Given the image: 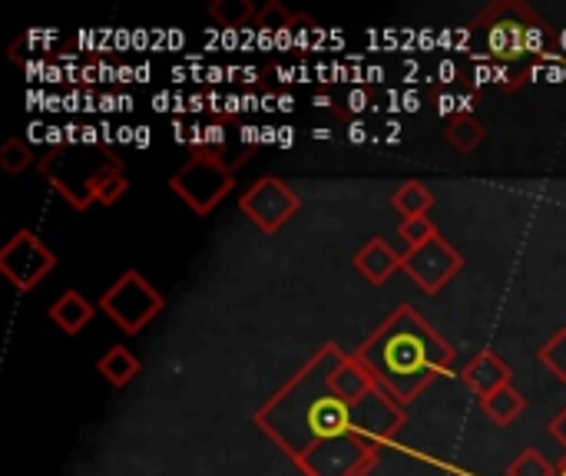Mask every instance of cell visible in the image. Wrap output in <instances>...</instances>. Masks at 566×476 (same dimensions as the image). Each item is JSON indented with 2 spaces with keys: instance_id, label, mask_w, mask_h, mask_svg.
<instances>
[{
  "instance_id": "obj_1",
  "label": "cell",
  "mask_w": 566,
  "mask_h": 476,
  "mask_svg": "<svg viewBox=\"0 0 566 476\" xmlns=\"http://www.w3.org/2000/svg\"><path fill=\"white\" fill-rule=\"evenodd\" d=\"M338 355L325 341L255 411V427L305 476H368L408 424V408L381 388L361 404L338 398L328 384Z\"/></svg>"
},
{
  "instance_id": "obj_2",
  "label": "cell",
  "mask_w": 566,
  "mask_h": 476,
  "mask_svg": "<svg viewBox=\"0 0 566 476\" xmlns=\"http://www.w3.org/2000/svg\"><path fill=\"white\" fill-rule=\"evenodd\" d=\"M352 355L401 408L415 404L454 368V348L428 325V318H421L415 305H398Z\"/></svg>"
},
{
  "instance_id": "obj_3",
  "label": "cell",
  "mask_w": 566,
  "mask_h": 476,
  "mask_svg": "<svg viewBox=\"0 0 566 476\" xmlns=\"http://www.w3.org/2000/svg\"><path fill=\"white\" fill-rule=\"evenodd\" d=\"M468 46L474 60L494 66V83L514 93L531 80L541 60L554 56V30L527 3L497 0L468 27Z\"/></svg>"
},
{
  "instance_id": "obj_4",
  "label": "cell",
  "mask_w": 566,
  "mask_h": 476,
  "mask_svg": "<svg viewBox=\"0 0 566 476\" xmlns=\"http://www.w3.org/2000/svg\"><path fill=\"white\" fill-rule=\"evenodd\" d=\"M235 169H242V162H226L219 149H196L186 166L172 172L169 189L179 202H186V209H192L196 215H209L232 192Z\"/></svg>"
},
{
  "instance_id": "obj_5",
  "label": "cell",
  "mask_w": 566,
  "mask_h": 476,
  "mask_svg": "<svg viewBox=\"0 0 566 476\" xmlns=\"http://www.w3.org/2000/svg\"><path fill=\"white\" fill-rule=\"evenodd\" d=\"M119 331L126 335H139L163 308H166V298L139 275V272H123L103 295H99V305H96Z\"/></svg>"
},
{
  "instance_id": "obj_6",
  "label": "cell",
  "mask_w": 566,
  "mask_h": 476,
  "mask_svg": "<svg viewBox=\"0 0 566 476\" xmlns=\"http://www.w3.org/2000/svg\"><path fill=\"white\" fill-rule=\"evenodd\" d=\"M239 212L265 235H275L289 219H295L302 212V199L298 192L279 179V176H262L255 179L242 195H239Z\"/></svg>"
},
{
  "instance_id": "obj_7",
  "label": "cell",
  "mask_w": 566,
  "mask_h": 476,
  "mask_svg": "<svg viewBox=\"0 0 566 476\" xmlns=\"http://www.w3.org/2000/svg\"><path fill=\"white\" fill-rule=\"evenodd\" d=\"M56 268V255L30 229H17L0 248V275L17 292H33Z\"/></svg>"
},
{
  "instance_id": "obj_8",
  "label": "cell",
  "mask_w": 566,
  "mask_h": 476,
  "mask_svg": "<svg viewBox=\"0 0 566 476\" xmlns=\"http://www.w3.org/2000/svg\"><path fill=\"white\" fill-rule=\"evenodd\" d=\"M401 268L411 275V282L424 292V295H438L451 278L461 275L464 268V255L444 239V235H434L431 242H424L421 248L408 252Z\"/></svg>"
},
{
  "instance_id": "obj_9",
  "label": "cell",
  "mask_w": 566,
  "mask_h": 476,
  "mask_svg": "<svg viewBox=\"0 0 566 476\" xmlns=\"http://www.w3.org/2000/svg\"><path fill=\"white\" fill-rule=\"evenodd\" d=\"M511 378H514V371H511V364L501 358V355H494V351H478L471 361H468V368L461 371V381L468 384V391L471 394H478L481 401L488 398V394H494L497 388H504V384H511Z\"/></svg>"
},
{
  "instance_id": "obj_10",
  "label": "cell",
  "mask_w": 566,
  "mask_h": 476,
  "mask_svg": "<svg viewBox=\"0 0 566 476\" xmlns=\"http://www.w3.org/2000/svg\"><path fill=\"white\" fill-rule=\"evenodd\" d=\"M401 262H405V255L401 252H395L385 239H368L358 252H355V258H352V265H355V272L365 278V282H371V285H385L398 268H401Z\"/></svg>"
},
{
  "instance_id": "obj_11",
  "label": "cell",
  "mask_w": 566,
  "mask_h": 476,
  "mask_svg": "<svg viewBox=\"0 0 566 476\" xmlns=\"http://www.w3.org/2000/svg\"><path fill=\"white\" fill-rule=\"evenodd\" d=\"M96 315V305H90L80 292H63L53 305H50V318L63 335H80Z\"/></svg>"
},
{
  "instance_id": "obj_12",
  "label": "cell",
  "mask_w": 566,
  "mask_h": 476,
  "mask_svg": "<svg viewBox=\"0 0 566 476\" xmlns=\"http://www.w3.org/2000/svg\"><path fill=\"white\" fill-rule=\"evenodd\" d=\"M444 139L451 149H458L461 156H471L484 139H488V126L474 116V113H454L444 126Z\"/></svg>"
},
{
  "instance_id": "obj_13",
  "label": "cell",
  "mask_w": 566,
  "mask_h": 476,
  "mask_svg": "<svg viewBox=\"0 0 566 476\" xmlns=\"http://www.w3.org/2000/svg\"><path fill=\"white\" fill-rule=\"evenodd\" d=\"M96 371L103 374V381H106V384H113V388H126V384H133V381H136V374H139V358H136L129 348L116 345V348H109V351L96 361Z\"/></svg>"
},
{
  "instance_id": "obj_14",
  "label": "cell",
  "mask_w": 566,
  "mask_h": 476,
  "mask_svg": "<svg viewBox=\"0 0 566 476\" xmlns=\"http://www.w3.org/2000/svg\"><path fill=\"white\" fill-rule=\"evenodd\" d=\"M524 408H527V401H524V394H521L514 384H504V388H497L494 394H488V398L481 401V411H484L497 427H511V424L524 414Z\"/></svg>"
},
{
  "instance_id": "obj_15",
  "label": "cell",
  "mask_w": 566,
  "mask_h": 476,
  "mask_svg": "<svg viewBox=\"0 0 566 476\" xmlns=\"http://www.w3.org/2000/svg\"><path fill=\"white\" fill-rule=\"evenodd\" d=\"M391 209L401 215V219H418V215H428L434 209V192L421 182V179H408L395 189L391 195Z\"/></svg>"
},
{
  "instance_id": "obj_16",
  "label": "cell",
  "mask_w": 566,
  "mask_h": 476,
  "mask_svg": "<svg viewBox=\"0 0 566 476\" xmlns=\"http://www.w3.org/2000/svg\"><path fill=\"white\" fill-rule=\"evenodd\" d=\"M33 162H40V159H36V152L30 149V142H23L20 136L7 139V142L0 146V169H3V172L20 176V172H27Z\"/></svg>"
},
{
  "instance_id": "obj_17",
  "label": "cell",
  "mask_w": 566,
  "mask_h": 476,
  "mask_svg": "<svg viewBox=\"0 0 566 476\" xmlns=\"http://www.w3.org/2000/svg\"><path fill=\"white\" fill-rule=\"evenodd\" d=\"M434 235H441V232H438V225L431 222V215L401 219V225H398V239H401V245H405V255L415 252V248H421V245L431 242Z\"/></svg>"
},
{
  "instance_id": "obj_18",
  "label": "cell",
  "mask_w": 566,
  "mask_h": 476,
  "mask_svg": "<svg viewBox=\"0 0 566 476\" xmlns=\"http://www.w3.org/2000/svg\"><path fill=\"white\" fill-rule=\"evenodd\" d=\"M209 13L219 27H245L259 10L252 7V0H216Z\"/></svg>"
},
{
  "instance_id": "obj_19",
  "label": "cell",
  "mask_w": 566,
  "mask_h": 476,
  "mask_svg": "<svg viewBox=\"0 0 566 476\" xmlns=\"http://www.w3.org/2000/svg\"><path fill=\"white\" fill-rule=\"evenodd\" d=\"M537 358L560 384H566V328H560L554 338H547V345H541Z\"/></svg>"
},
{
  "instance_id": "obj_20",
  "label": "cell",
  "mask_w": 566,
  "mask_h": 476,
  "mask_svg": "<svg viewBox=\"0 0 566 476\" xmlns=\"http://www.w3.org/2000/svg\"><path fill=\"white\" fill-rule=\"evenodd\" d=\"M507 476H557V467H554L541 451L527 447V451H521L517 461L507 467Z\"/></svg>"
},
{
  "instance_id": "obj_21",
  "label": "cell",
  "mask_w": 566,
  "mask_h": 476,
  "mask_svg": "<svg viewBox=\"0 0 566 476\" xmlns=\"http://www.w3.org/2000/svg\"><path fill=\"white\" fill-rule=\"evenodd\" d=\"M123 195H126V176H123V162H116V166L109 169V176L99 182L96 202H99V205H116Z\"/></svg>"
},
{
  "instance_id": "obj_22",
  "label": "cell",
  "mask_w": 566,
  "mask_h": 476,
  "mask_svg": "<svg viewBox=\"0 0 566 476\" xmlns=\"http://www.w3.org/2000/svg\"><path fill=\"white\" fill-rule=\"evenodd\" d=\"M292 20H295V17H292L279 0L265 3V10L255 13V23H259L262 30H285V27H292Z\"/></svg>"
},
{
  "instance_id": "obj_23",
  "label": "cell",
  "mask_w": 566,
  "mask_h": 476,
  "mask_svg": "<svg viewBox=\"0 0 566 476\" xmlns=\"http://www.w3.org/2000/svg\"><path fill=\"white\" fill-rule=\"evenodd\" d=\"M547 434H551V437H554V441H557V444L566 451V408L557 414V417H554V421H551V424H547Z\"/></svg>"
},
{
  "instance_id": "obj_24",
  "label": "cell",
  "mask_w": 566,
  "mask_h": 476,
  "mask_svg": "<svg viewBox=\"0 0 566 476\" xmlns=\"http://www.w3.org/2000/svg\"><path fill=\"white\" fill-rule=\"evenodd\" d=\"M348 136H352V142H361V139H365V126H361V123H355Z\"/></svg>"
},
{
  "instance_id": "obj_25",
  "label": "cell",
  "mask_w": 566,
  "mask_h": 476,
  "mask_svg": "<svg viewBox=\"0 0 566 476\" xmlns=\"http://www.w3.org/2000/svg\"><path fill=\"white\" fill-rule=\"evenodd\" d=\"M560 476H566V454H564V461H560Z\"/></svg>"
}]
</instances>
